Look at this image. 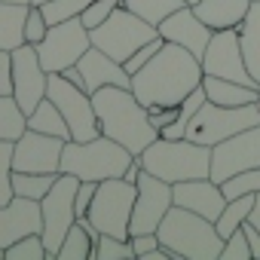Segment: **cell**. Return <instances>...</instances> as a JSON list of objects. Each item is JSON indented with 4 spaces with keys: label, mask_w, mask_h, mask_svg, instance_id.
Listing matches in <instances>:
<instances>
[{
    "label": "cell",
    "mask_w": 260,
    "mask_h": 260,
    "mask_svg": "<svg viewBox=\"0 0 260 260\" xmlns=\"http://www.w3.org/2000/svg\"><path fill=\"white\" fill-rule=\"evenodd\" d=\"M89 46H92L89 28H86V25L80 22V16H77V19L49 25L46 37L37 43V55H40V64H43L49 74H61L64 68L77 64Z\"/></svg>",
    "instance_id": "cell-11"
},
{
    "label": "cell",
    "mask_w": 260,
    "mask_h": 260,
    "mask_svg": "<svg viewBox=\"0 0 260 260\" xmlns=\"http://www.w3.org/2000/svg\"><path fill=\"white\" fill-rule=\"evenodd\" d=\"M31 4H34V7H43V4H49V0H31Z\"/></svg>",
    "instance_id": "cell-47"
},
{
    "label": "cell",
    "mask_w": 260,
    "mask_h": 260,
    "mask_svg": "<svg viewBox=\"0 0 260 260\" xmlns=\"http://www.w3.org/2000/svg\"><path fill=\"white\" fill-rule=\"evenodd\" d=\"M92 104L98 113L101 135L119 141L128 153H141L147 144L159 138V132L150 125L147 107L135 98L132 89L125 86H104L92 92Z\"/></svg>",
    "instance_id": "cell-2"
},
{
    "label": "cell",
    "mask_w": 260,
    "mask_h": 260,
    "mask_svg": "<svg viewBox=\"0 0 260 260\" xmlns=\"http://www.w3.org/2000/svg\"><path fill=\"white\" fill-rule=\"evenodd\" d=\"M159 34H162L169 43H178V46L190 49L196 58H202L214 31H211V28H208L196 13H193V7L187 4V7L175 10L169 19H162V22H159Z\"/></svg>",
    "instance_id": "cell-17"
},
{
    "label": "cell",
    "mask_w": 260,
    "mask_h": 260,
    "mask_svg": "<svg viewBox=\"0 0 260 260\" xmlns=\"http://www.w3.org/2000/svg\"><path fill=\"white\" fill-rule=\"evenodd\" d=\"M98 236L101 233L95 230V223L89 217L77 220L68 230V236H64L55 260H95V242H98Z\"/></svg>",
    "instance_id": "cell-23"
},
{
    "label": "cell",
    "mask_w": 260,
    "mask_h": 260,
    "mask_svg": "<svg viewBox=\"0 0 260 260\" xmlns=\"http://www.w3.org/2000/svg\"><path fill=\"white\" fill-rule=\"evenodd\" d=\"M58 175H40V172H13V193L25 196V199H43Z\"/></svg>",
    "instance_id": "cell-29"
},
{
    "label": "cell",
    "mask_w": 260,
    "mask_h": 260,
    "mask_svg": "<svg viewBox=\"0 0 260 260\" xmlns=\"http://www.w3.org/2000/svg\"><path fill=\"white\" fill-rule=\"evenodd\" d=\"M31 233H43V214L37 199L13 196L7 205H0V248H10Z\"/></svg>",
    "instance_id": "cell-18"
},
{
    "label": "cell",
    "mask_w": 260,
    "mask_h": 260,
    "mask_svg": "<svg viewBox=\"0 0 260 260\" xmlns=\"http://www.w3.org/2000/svg\"><path fill=\"white\" fill-rule=\"evenodd\" d=\"M135 153H128L119 141L98 135L92 141H64L61 150V169L80 181H107L122 178Z\"/></svg>",
    "instance_id": "cell-5"
},
{
    "label": "cell",
    "mask_w": 260,
    "mask_h": 260,
    "mask_svg": "<svg viewBox=\"0 0 260 260\" xmlns=\"http://www.w3.org/2000/svg\"><path fill=\"white\" fill-rule=\"evenodd\" d=\"M135 196H138V187L132 181H125V178L98 181V190H95V199H92L86 217L95 223L98 233L128 239V220H132Z\"/></svg>",
    "instance_id": "cell-8"
},
{
    "label": "cell",
    "mask_w": 260,
    "mask_h": 260,
    "mask_svg": "<svg viewBox=\"0 0 260 260\" xmlns=\"http://www.w3.org/2000/svg\"><path fill=\"white\" fill-rule=\"evenodd\" d=\"M202 61L178 46L169 43L141 68L132 74V92L144 107H162V104H181L193 89L202 86Z\"/></svg>",
    "instance_id": "cell-1"
},
{
    "label": "cell",
    "mask_w": 260,
    "mask_h": 260,
    "mask_svg": "<svg viewBox=\"0 0 260 260\" xmlns=\"http://www.w3.org/2000/svg\"><path fill=\"white\" fill-rule=\"evenodd\" d=\"M61 77H64L68 83H74L77 89H83V92H86V80H83V71H80V64H71V68H64V71H61Z\"/></svg>",
    "instance_id": "cell-44"
},
{
    "label": "cell",
    "mask_w": 260,
    "mask_h": 260,
    "mask_svg": "<svg viewBox=\"0 0 260 260\" xmlns=\"http://www.w3.org/2000/svg\"><path fill=\"white\" fill-rule=\"evenodd\" d=\"M28 132V113L16 101V95H0V141H19Z\"/></svg>",
    "instance_id": "cell-27"
},
{
    "label": "cell",
    "mask_w": 260,
    "mask_h": 260,
    "mask_svg": "<svg viewBox=\"0 0 260 260\" xmlns=\"http://www.w3.org/2000/svg\"><path fill=\"white\" fill-rule=\"evenodd\" d=\"M128 242H132L135 257H141V254H147V251H153L159 245V236L156 233H135V236H128Z\"/></svg>",
    "instance_id": "cell-42"
},
{
    "label": "cell",
    "mask_w": 260,
    "mask_h": 260,
    "mask_svg": "<svg viewBox=\"0 0 260 260\" xmlns=\"http://www.w3.org/2000/svg\"><path fill=\"white\" fill-rule=\"evenodd\" d=\"M248 257H254V254H251V245H248V236H245V230L239 226L233 236H226V239H223L220 260H248Z\"/></svg>",
    "instance_id": "cell-36"
},
{
    "label": "cell",
    "mask_w": 260,
    "mask_h": 260,
    "mask_svg": "<svg viewBox=\"0 0 260 260\" xmlns=\"http://www.w3.org/2000/svg\"><path fill=\"white\" fill-rule=\"evenodd\" d=\"M122 7L132 10L135 16H141V19H147L150 25L159 28L162 19H169L175 10H181L187 4H184V0H122Z\"/></svg>",
    "instance_id": "cell-30"
},
{
    "label": "cell",
    "mask_w": 260,
    "mask_h": 260,
    "mask_svg": "<svg viewBox=\"0 0 260 260\" xmlns=\"http://www.w3.org/2000/svg\"><path fill=\"white\" fill-rule=\"evenodd\" d=\"M254 104H257V110H260V86H257V101H254Z\"/></svg>",
    "instance_id": "cell-48"
},
{
    "label": "cell",
    "mask_w": 260,
    "mask_h": 260,
    "mask_svg": "<svg viewBox=\"0 0 260 260\" xmlns=\"http://www.w3.org/2000/svg\"><path fill=\"white\" fill-rule=\"evenodd\" d=\"M242 230H245V236H248V245H251V254L260 260V230L251 223V220H245L242 223Z\"/></svg>",
    "instance_id": "cell-43"
},
{
    "label": "cell",
    "mask_w": 260,
    "mask_h": 260,
    "mask_svg": "<svg viewBox=\"0 0 260 260\" xmlns=\"http://www.w3.org/2000/svg\"><path fill=\"white\" fill-rule=\"evenodd\" d=\"M248 220H251V223H254V226L260 230V193L254 196V208H251V214H248Z\"/></svg>",
    "instance_id": "cell-45"
},
{
    "label": "cell",
    "mask_w": 260,
    "mask_h": 260,
    "mask_svg": "<svg viewBox=\"0 0 260 260\" xmlns=\"http://www.w3.org/2000/svg\"><path fill=\"white\" fill-rule=\"evenodd\" d=\"M0 4H31V0H0Z\"/></svg>",
    "instance_id": "cell-46"
},
{
    "label": "cell",
    "mask_w": 260,
    "mask_h": 260,
    "mask_svg": "<svg viewBox=\"0 0 260 260\" xmlns=\"http://www.w3.org/2000/svg\"><path fill=\"white\" fill-rule=\"evenodd\" d=\"M46 31H49V22H46L43 10L31 4V10H28V22H25V43L37 46V43L46 37Z\"/></svg>",
    "instance_id": "cell-37"
},
{
    "label": "cell",
    "mask_w": 260,
    "mask_h": 260,
    "mask_svg": "<svg viewBox=\"0 0 260 260\" xmlns=\"http://www.w3.org/2000/svg\"><path fill=\"white\" fill-rule=\"evenodd\" d=\"M220 190L226 199H239V196H251L260 193V169H248V172H236L226 181H220Z\"/></svg>",
    "instance_id": "cell-31"
},
{
    "label": "cell",
    "mask_w": 260,
    "mask_h": 260,
    "mask_svg": "<svg viewBox=\"0 0 260 260\" xmlns=\"http://www.w3.org/2000/svg\"><path fill=\"white\" fill-rule=\"evenodd\" d=\"M202 89H205L208 101L223 104V107H242V104H254L257 101V86H245V83L211 77V74L202 77Z\"/></svg>",
    "instance_id": "cell-22"
},
{
    "label": "cell",
    "mask_w": 260,
    "mask_h": 260,
    "mask_svg": "<svg viewBox=\"0 0 260 260\" xmlns=\"http://www.w3.org/2000/svg\"><path fill=\"white\" fill-rule=\"evenodd\" d=\"M46 98H52L61 110V116L68 119L71 128V141H92L101 135V125H98V113L92 104V95L77 89L74 83H68L61 74H49V89Z\"/></svg>",
    "instance_id": "cell-10"
},
{
    "label": "cell",
    "mask_w": 260,
    "mask_h": 260,
    "mask_svg": "<svg viewBox=\"0 0 260 260\" xmlns=\"http://www.w3.org/2000/svg\"><path fill=\"white\" fill-rule=\"evenodd\" d=\"M0 95H13V52L0 49Z\"/></svg>",
    "instance_id": "cell-41"
},
{
    "label": "cell",
    "mask_w": 260,
    "mask_h": 260,
    "mask_svg": "<svg viewBox=\"0 0 260 260\" xmlns=\"http://www.w3.org/2000/svg\"><path fill=\"white\" fill-rule=\"evenodd\" d=\"M77 64L83 71V80H86V92L89 95L98 92V89H104V86H125V89H132V74L122 68V61L110 58L98 46H89Z\"/></svg>",
    "instance_id": "cell-20"
},
{
    "label": "cell",
    "mask_w": 260,
    "mask_h": 260,
    "mask_svg": "<svg viewBox=\"0 0 260 260\" xmlns=\"http://www.w3.org/2000/svg\"><path fill=\"white\" fill-rule=\"evenodd\" d=\"M181 113V104H162V107H147V116H150V125L156 132H162L166 125H172Z\"/></svg>",
    "instance_id": "cell-39"
},
{
    "label": "cell",
    "mask_w": 260,
    "mask_h": 260,
    "mask_svg": "<svg viewBox=\"0 0 260 260\" xmlns=\"http://www.w3.org/2000/svg\"><path fill=\"white\" fill-rule=\"evenodd\" d=\"M260 169V125L242 128L233 138L211 147V181H226L236 172Z\"/></svg>",
    "instance_id": "cell-13"
},
{
    "label": "cell",
    "mask_w": 260,
    "mask_h": 260,
    "mask_svg": "<svg viewBox=\"0 0 260 260\" xmlns=\"http://www.w3.org/2000/svg\"><path fill=\"white\" fill-rule=\"evenodd\" d=\"M77 187H80V178H74L68 172H58L52 190L40 199V214H43V233L40 236L46 242L49 260L58 257V248L68 236V230L77 223V208H74Z\"/></svg>",
    "instance_id": "cell-9"
},
{
    "label": "cell",
    "mask_w": 260,
    "mask_h": 260,
    "mask_svg": "<svg viewBox=\"0 0 260 260\" xmlns=\"http://www.w3.org/2000/svg\"><path fill=\"white\" fill-rule=\"evenodd\" d=\"M13 196V141H0V205Z\"/></svg>",
    "instance_id": "cell-35"
},
{
    "label": "cell",
    "mask_w": 260,
    "mask_h": 260,
    "mask_svg": "<svg viewBox=\"0 0 260 260\" xmlns=\"http://www.w3.org/2000/svg\"><path fill=\"white\" fill-rule=\"evenodd\" d=\"M199 61H202V71L211 74V77H223V80L245 83V86H257V80L251 77V71L245 64V55H242V43H239V31L236 28L214 31L211 40H208V49H205V55Z\"/></svg>",
    "instance_id": "cell-14"
},
{
    "label": "cell",
    "mask_w": 260,
    "mask_h": 260,
    "mask_svg": "<svg viewBox=\"0 0 260 260\" xmlns=\"http://www.w3.org/2000/svg\"><path fill=\"white\" fill-rule=\"evenodd\" d=\"M7 260H49V251H46V242L40 233H31L19 242H13L7 248Z\"/></svg>",
    "instance_id": "cell-32"
},
{
    "label": "cell",
    "mask_w": 260,
    "mask_h": 260,
    "mask_svg": "<svg viewBox=\"0 0 260 260\" xmlns=\"http://www.w3.org/2000/svg\"><path fill=\"white\" fill-rule=\"evenodd\" d=\"M248 10H251V0H196L193 4V13L211 31H230V28L239 31Z\"/></svg>",
    "instance_id": "cell-21"
},
{
    "label": "cell",
    "mask_w": 260,
    "mask_h": 260,
    "mask_svg": "<svg viewBox=\"0 0 260 260\" xmlns=\"http://www.w3.org/2000/svg\"><path fill=\"white\" fill-rule=\"evenodd\" d=\"M49 89V71L40 64L37 46L22 43L19 49H13V95L22 104L25 113H31Z\"/></svg>",
    "instance_id": "cell-15"
},
{
    "label": "cell",
    "mask_w": 260,
    "mask_h": 260,
    "mask_svg": "<svg viewBox=\"0 0 260 260\" xmlns=\"http://www.w3.org/2000/svg\"><path fill=\"white\" fill-rule=\"evenodd\" d=\"M162 46H166V37L159 34V37H153L150 43H144V46H141V49H138V52H135L132 58H125V61H122V68H125L128 74L141 71V68H144V64H147V61H150V58H153V55H156L159 49H162Z\"/></svg>",
    "instance_id": "cell-38"
},
{
    "label": "cell",
    "mask_w": 260,
    "mask_h": 260,
    "mask_svg": "<svg viewBox=\"0 0 260 260\" xmlns=\"http://www.w3.org/2000/svg\"><path fill=\"white\" fill-rule=\"evenodd\" d=\"M141 169L156 175L166 184L211 178V147L196 144L190 138H156L141 153Z\"/></svg>",
    "instance_id": "cell-4"
},
{
    "label": "cell",
    "mask_w": 260,
    "mask_h": 260,
    "mask_svg": "<svg viewBox=\"0 0 260 260\" xmlns=\"http://www.w3.org/2000/svg\"><path fill=\"white\" fill-rule=\"evenodd\" d=\"M135 187H138V196H135V205H132L128 236H135V233H156L159 223H162V217H166L169 208L175 205L172 184H166V181H159L156 175H150V172L141 169Z\"/></svg>",
    "instance_id": "cell-12"
},
{
    "label": "cell",
    "mask_w": 260,
    "mask_h": 260,
    "mask_svg": "<svg viewBox=\"0 0 260 260\" xmlns=\"http://www.w3.org/2000/svg\"><path fill=\"white\" fill-rule=\"evenodd\" d=\"M156 236L159 245H166L175 254V260H220L223 251V236L217 233L214 220L181 205L169 208Z\"/></svg>",
    "instance_id": "cell-3"
},
{
    "label": "cell",
    "mask_w": 260,
    "mask_h": 260,
    "mask_svg": "<svg viewBox=\"0 0 260 260\" xmlns=\"http://www.w3.org/2000/svg\"><path fill=\"white\" fill-rule=\"evenodd\" d=\"M89 37H92V46H98L101 52H107L116 61H125V58H132L144 43L159 37V28L150 25L147 19L135 16L132 10L116 7L98 28L89 31Z\"/></svg>",
    "instance_id": "cell-6"
},
{
    "label": "cell",
    "mask_w": 260,
    "mask_h": 260,
    "mask_svg": "<svg viewBox=\"0 0 260 260\" xmlns=\"http://www.w3.org/2000/svg\"><path fill=\"white\" fill-rule=\"evenodd\" d=\"M92 4V0H49V4H43V16L49 25H58V22H68V19H77L86 7Z\"/></svg>",
    "instance_id": "cell-34"
},
{
    "label": "cell",
    "mask_w": 260,
    "mask_h": 260,
    "mask_svg": "<svg viewBox=\"0 0 260 260\" xmlns=\"http://www.w3.org/2000/svg\"><path fill=\"white\" fill-rule=\"evenodd\" d=\"M95 190H98V181H80L77 187V199H74V208H77V220H83L89 214V205L95 199Z\"/></svg>",
    "instance_id": "cell-40"
},
{
    "label": "cell",
    "mask_w": 260,
    "mask_h": 260,
    "mask_svg": "<svg viewBox=\"0 0 260 260\" xmlns=\"http://www.w3.org/2000/svg\"><path fill=\"white\" fill-rule=\"evenodd\" d=\"M239 43H242L245 64L260 86V0H251V10L239 28Z\"/></svg>",
    "instance_id": "cell-24"
},
{
    "label": "cell",
    "mask_w": 260,
    "mask_h": 260,
    "mask_svg": "<svg viewBox=\"0 0 260 260\" xmlns=\"http://www.w3.org/2000/svg\"><path fill=\"white\" fill-rule=\"evenodd\" d=\"M260 125V110L257 104H242V107H223L205 98V104L196 110V116L187 125V138L205 147H214L226 138H233L242 128Z\"/></svg>",
    "instance_id": "cell-7"
},
{
    "label": "cell",
    "mask_w": 260,
    "mask_h": 260,
    "mask_svg": "<svg viewBox=\"0 0 260 260\" xmlns=\"http://www.w3.org/2000/svg\"><path fill=\"white\" fill-rule=\"evenodd\" d=\"M172 193H175V205L181 208H190L208 220H217L223 205H226V196L220 190L217 181L211 178H193V181H178L172 184Z\"/></svg>",
    "instance_id": "cell-19"
},
{
    "label": "cell",
    "mask_w": 260,
    "mask_h": 260,
    "mask_svg": "<svg viewBox=\"0 0 260 260\" xmlns=\"http://www.w3.org/2000/svg\"><path fill=\"white\" fill-rule=\"evenodd\" d=\"M184 4H190V7H193V4H196V0H184Z\"/></svg>",
    "instance_id": "cell-50"
},
{
    "label": "cell",
    "mask_w": 260,
    "mask_h": 260,
    "mask_svg": "<svg viewBox=\"0 0 260 260\" xmlns=\"http://www.w3.org/2000/svg\"><path fill=\"white\" fill-rule=\"evenodd\" d=\"M61 150H64V138H55V135L28 128V132L13 144V172L58 175V169H61Z\"/></svg>",
    "instance_id": "cell-16"
},
{
    "label": "cell",
    "mask_w": 260,
    "mask_h": 260,
    "mask_svg": "<svg viewBox=\"0 0 260 260\" xmlns=\"http://www.w3.org/2000/svg\"><path fill=\"white\" fill-rule=\"evenodd\" d=\"M135 251H132V242L128 239H116V236H107L101 233L98 242H95V260H132Z\"/></svg>",
    "instance_id": "cell-33"
},
{
    "label": "cell",
    "mask_w": 260,
    "mask_h": 260,
    "mask_svg": "<svg viewBox=\"0 0 260 260\" xmlns=\"http://www.w3.org/2000/svg\"><path fill=\"white\" fill-rule=\"evenodd\" d=\"M0 260H7V248H0Z\"/></svg>",
    "instance_id": "cell-49"
},
{
    "label": "cell",
    "mask_w": 260,
    "mask_h": 260,
    "mask_svg": "<svg viewBox=\"0 0 260 260\" xmlns=\"http://www.w3.org/2000/svg\"><path fill=\"white\" fill-rule=\"evenodd\" d=\"M28 128L34 132H46V135H55V138H64L71 141V128H68V119L61 116L58 104L52 98H43L31 113H28Z\"/></svg>",
    "instance_id": "cell-26"
},
{
    "label": "cell",
    "mask_w": 260,
    "mask_h": 260,
    "mask_svg": "<svg viewBox=\"0 0 260 260\" xmlns=\"http://www.w3.org/2000/svg\"><path fill=\"white\" fill-rule=\"evenodd\" d=\"M31 4H0V49H19L25 43V22Z\"/></svg>",
    "instance_id": "cell-25"
},
{
    "label": "cell",
    "mask_w": 260,
    "mask_h": 260,
    "mask_svg": "<svg viewBox=\"0 0 260 260\" xmlns=\"http://www.w3.org/2000/svg\"><path fill=\"white\" fill-rule=\"evenodd\" d=\"M254 196H257V193H251V196H239V199H226L220 217L214 220V226H217V233H220L223 239L233 236V233L248 220V214H251V208H254Z\"/></svg>",
    "instance_id": "cell-28"
}]
</instances>
